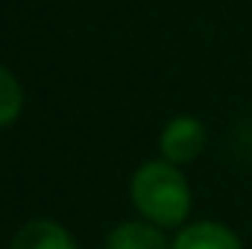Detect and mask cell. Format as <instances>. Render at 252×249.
Returning a JSON list of instances; mask_svg holds the SVG:
<instances>
[{
  "label": "cell",
  "mask_w": 252,
  "mask_h": 249,
  "mask_svg": "<svg viewBox=\"0 0 252 249\" xmlns=\"http://www.w3.org/2000/svg\"><path fill=\"white\" fill-rule=\"evenodd\" d=\"M21 85H18V79L6 70V67H0V126L12 124L15 118H18V112H21Z\"/></svg>",
  "instance_id": "6"
},
{
  "label": "cell",
  "mask_w": 252,
  "mask_h": 249,
  "mask_svg": "<svg viewBox=\"0 0 252 249\" xmlns=\"http://www.w3.org/2000/svg\"><path fill=\"white\" fill-rule=\"evenodd\" d=\"M173 249H241V241L220 223H196L179 232Z\"/></svg>",
  "instance_id": "4"
},
{
  "label": "cell",
  "mask_w": 252,
  "mask_h": 249,
  "mask_svg": "<svg viewBox=\"0 0 252 249\" xmlns=\"http://www.w3.org/2000/svg\"><path fill=\"white\" fill-rule=\"evenodd\" d=\"M135 208L156 226H179L188 217L190 187L170 161H150L132 179Z\"/></svg>",
  "instance_id": "1"
},
{
  "label": "cell",
  "mask_w": 252,
  "mask_h": 249,
  "mask_svg": "<svg viewBox=\"0 0 252 249\" xmlns=\"http://www.w3.org/2000/svg\"><path fill=\"white\" fill-rule=\"evenodd\" d=\"M12 249H76L73 238L53 220H32L18 229Z\"/></svg>",
  "instance_id": "3"
},
{
  "label": "cell",
  "mask_w": 252,
  "mask_h": 249,
  "mask_svg": "<svg viewBox=\"0 0 252 249\" xmlns=\"http://www.w3.org/2000/svg\"><path fill=\"white\" fill-rule=\"evenodd\" d=\"M205 147V129L193 118H176L164 126L161 132V153L170 164L190 161L202 153Z\"/></svg>",
  "instance_id": "2"
},
{
  "label": "cell",
  "mask_w": 252,
  "mask_h": 249,
  "mask_svg": "<svg viewBox=\"0 0 252 249\" xmlns=\"http://www.w3.org/2000/svg\"><path fill=\"white\" fill-rule=\"evenodd\" d=\"M106 249H167V241L150 223H121L109 235Z\"/></svg>",
  "instance_id": "5"
}]
</instances>
